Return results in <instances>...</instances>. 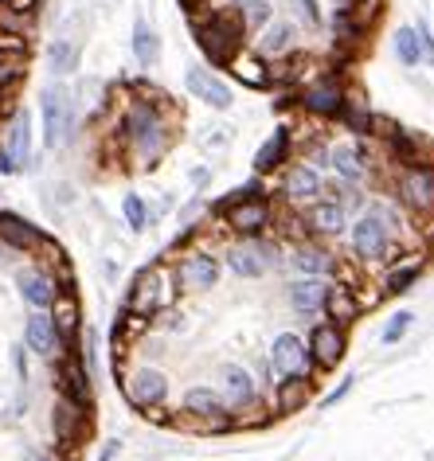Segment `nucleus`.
I'll list each match as a JSON object with an SVG mask.
<instances>
[{
	"instance_id": "ea45409f",
	"label": "nucleus",
	"mask_w": 434,
	"mask_h": 461,
	"mask_svg": "<svg viewBox=\"0 0 434 461\" xmlns=\"http://www.w3.org/2000/svg\"><path fill=\"white\" fill-rule=\"evenodd\" d=\"M411 325H415V313H411V309H399V313L387 321V329H384V344H399L407 337Z\"/></svg>"
},
{
	"instance_id": "a878e982",
	"label": "nucleus",
	"mask_w": 434,
	"mask_h": 461,
	"mask_svg": "<svg viewBox=\"0 0 434 461\" xmlns=\"http://www.w3.org/2000/svg\"><path fill=\"white\" fill-rule=\"evenodd\" d=\"M20 294H24V302L32 309H48L55 302V294H59V282L48 270H24L20 274Z\"/></svg>"
},
{
	"instance_id": "412c9836",
	"label": "nucleus",
	"mask_w": 434,
	"mask_h": 461,
	"mask_svg": "<svg viewBox=\"0 0 434 461\" xmlns=\"http://www.w3.org/2000/svg\"><path fill=\"white\" fill-rule=\"evenodd\" d=\"M255 399H258V384L250 379V372L239 364H227L223 367V402L227 407H250Z\"/></svg>"
},
{
	"instance_id": "423d86ee",
	"label": "nucleus",
	"mask_w": 434,
	"mask_h": 461,
	"mask_svg": "<svg viewBox=\"0 0 434 461\" xmlns=\"http://www.w3.org/2000/svg\"><path fill=\"white\" fill-rule=\"evenodd\" d=\"M395 195L407 212L415 215H434V165H403L395 180Z\"/></svg>"
},
{
	"instance_id": "c756f323",
	"label": "nucleus",
	"mask_w": 434,
	"mask_h": 461,
	"mask_svg": "<svg viewBox=\"0 0 434 461\" xmlns=\"http://www.w3.org/2000/svg\"><path fill=\"white\" fill-rule=\"evenodd\" d=\"M325 313H329V321H333V325H340V329H345L348 321L360 313V305H357V294H352V290H345V285H329V297H325Z\"/></svg>"
},
{
	"instance_id": "ddd939ff",
	"label": "nucleus",
	"mask_w": 434,
	"mask_h": 461,
	"mask_svg": "<svg viewBox=\"0 0 434 461\" xmlns=\"http://www.w3.org/2000/svg\"><path fill=\"white\" fill-rule=\"evenodd\" d=\"M86 411L90 407H83V402L59 395V402H55V411H51V426H55V438H59L63 446H78L86 438V430H90Z\"/></svg>"
},
{
	"instance_id": "9b49d317",
	"label": "nucleus",
	"mask_w": 434,
	"mask_h": 461,
	"mask_svg": "<svg viewBox=\"0 0 434 461\" xmlns=\"http://www.w3.org/2000/svg\"><path fill=\"white\" fill-rule=\"evenodd\" d=\"M345 102H348V95H345V86H340L333 75L313 78V83L302 90V106L310 110L313 118H340Z\"/></svg>"
},
{
	"instance_id": "5701e85b",
	"label": "nucleus",
	"mask_w": 434,
	"mask_h": 461,
	"mask_svg": "<svg viewBox=\"0 0 434 461\" xmlns=\"http://www.w3.org/2000/svg\"><path fill=\"white\" fill-rule=\"evenodd\" d=\"M329 168L337 172L345 184H360L364 176H368V165H364V153L352 141H345V145H333L329 149Z\"/></svg>"
},
{
	"instance_id": "1a4fd4ad",
	"label": "nucleus",
	"mask_w": 434,
	"mask_h": 461,
	"mask_svg": "<svg viewBox=\"0 0 434 461\" xmlns=\"http://www.w3.org/2000/svg\"><path fill=\"white\" fill-rule=\"evenodd\" d=\"M270 367L278 375H305L313 379V356H310V344L294 332H282L270 348Z\"/></svg>"
},
{
	"instance_id": "49530a36",
	"label": "nucleus",
	"mask_w": 434,
	"mask_h": 461,
	"mask_svg": "<svg viewBox=\"0 0 434 461\" xmlns=\"http://www.w3.org/2000/svg\"><path fill=\"white\" fill-rule=\"evenodd\" d=\"M180 8H188V13H196V8H203V0H180Z\"/></svg>"
},
{
	"instance_id": "a19ab883",
	"label": "nucleus",
	"mask_w": 434,
	"mask_h": 461,
	"mask_svg": "<svg viewBox=\"0 0 434 461\" xmlns=\"http://www.w3.org/2000/svg\"><path fill=\"white\" fill-rule=\"evenodd\" d=\"M290 5L305 28H321V0H290Z\"/></svg>"
},
{
	"instance_id": "dca6fc26",
	"label": "nucleus",
	"mask_w": 434,
	"mask_h": 461,
	"mask_svg": "<svg viewBox=\"0 0 434 461\" xmlns=\"http://www.w3.org/2000/svg\"><path fill=\"white\" fill-rule=\"evenodd\" d=\"M345 352H348V340H345V329L340 325H317L313 329V337H310V356H313V364L321 367V372H333V367L345 360Z\"/></svg>"
},
{
	"instance_id": "4c0bfd02",
	"label": "nucleus",
	"mask_w": 434,
	"mask_h": 461,
	"mask_svg": "<svg viewBox=\"0 0 434 461\" xmlns=\"http://www.w3.org/2000/svg\"><path fill=\"white\" fill-rule=\"evenodd\" d=\"M122 215H125V223H130L133 230L149 227V207H145V200H141V195H133V192L122 200Z\"/></svg>"
},
{
	"instance_id": "b1692460",
	"label": "nucleus",
	"mask_w": 434,
	"mask_h": 461,
	"mask_svg": "<svg viewBox=\"0 0 434 461\" xmlns=\"http://www.w3.org/2000/svg\"><path fill=\"white\" fill-rule=\"evenodd\" d=\"M325 297H329V282L325 278H302L290 285V305L298 313L313 317V313H325Z\"/></svg>"
},
{
	"instance_id": "c03bdc74",
	"label": "nucleus",
	"mask_w": 434,
	"mask_h": 461,
	"mask_svg": "<svg viewBox=\"0 0 434 461\" xmlns=\"http://www.w3.org/2000/svg\"><path fill=\"white\" fill-rule=\"evenodd\" d=\"M122 449V442H106V449H102V457L98 461H113V454Z\"/></svg>"
},
{
	"instance_id": "4be33fe9",
	"label": "nucleus",
	"mask_w": 434,
	"mask_h": 461,
	"mask_svg": "<svg viewBox=\"0 0 434 461\" xmlns=\"http://www.w3.org/2000/svg\"><path fill=\"white\" fill-rule=\"evenodd\" d=\"M40 239H43V230L32 227L28 219L0 212V243H8L13 250H40Z\"/></svg>"
},
{
	"instance_id": "2eb2a0df",
	"label": "nucleus",
	"mask_w": 434,
	"mask_h": 461,
	"mask_svg": "<svg viewBox=\"0 0 434 461\" xmlns=\"http://www.w3.org/2000/svg\"><path fill=\"white\" fill-rule=\"evenodd\" d=\"M321 192H325V180H321V172H317L313 165L298 160V165L285 168V176H282V195H285L290 203H313V200H321Z\"/></svg>"
},
{
	"instance_id": "473e14b6",
	"label": "nucleus",
	"mask_w": 434,
	"mask_h": 461,
	"mask_svg": "<svg viewBox=\"0 0 434 461\" xmlns=\"http://www.w3.org/2000/svg\"><path fill=\"white\" fill-rule=\"evenodd\" d=\"M28 71V48H5L0 43V86H16Z\"/></svg>"
},
{
	"instance_id": "a211bd4d",
	"label": "nucleus",
	"mask_w": 434,
	"mask_h": 461,
	"mask_svg": "<svg viewBox=\"0 0 434 461\" xmlns=\"http://www.w3.org/2000/svg\"><path fill=\"white\" fill-rule=\"evenodd\" d=\"M48 309H51V325L59 332V344H75L78 329H83V309H78L75 290H63L59 285V294H55V302Z\"/></svg>"
},
{
	"instance_id": "7ed1b4c3",
	"label": "nucleus",
	"mask_w": 434,
	"mask_h": 461,
	"mask_svg": "<svg viewBox=\"0 0 434 461\" xmlns=\"http://www.w3.org/2000/svg\"><path fill=\"white\" fill-rule=\"evenodd\" d=\"M395 215L387 207H372L352 223V250L364 262H392L395 258Z\"/></svg>"
},
{
	"instance_id": "de8ad7c7",
	"label": "nucleus",
	"mask_w": 434,
	"mask_h": 461,
	"mask_svg": "<svg viewBox=\"0 0 434 461\" xmlns=\"http://www.w3.org/2000/svg\"><path fill=\"white\" fill-rule=\"evenodd\" d=\"M231 5H243V0H231Z\"/></svg>"
},
{
	"instance_id": "7c9ffc66",
	"label": "nucleus",
	"mask_w": 434,
	"mask_h": 461,
	"mask_svg": "<svg viewBox=\"0 0 434 461\" xmlns=\"http://www.w3.org/2000/svg\"><path fill=\"white\" fill-rule=\"evenodd\" d=\"M310 391H313V379H305V375H282V384H278V411L282 414L302 411L305 399H310Z\"/></svg>"
},
{
	"instance_id": "cd10ccee",
	"label": "nucleus",
	"mask_w": 434,
	"mask_h": 461,
	"mask_svg": "<svg viewBox=\"0 0 434 461\" xmlns=\"http://www.w3.org/2000/svg\"><path fill=\"white\" fill-rule=\"evenodd\" d=\"M294 267H298L302 274H310V278H329V274L337 270V258L317 243H302L298 250H294Z\"/></svg>"
},
{
	"instance_id": "9d476101",
	"label": "nucleus",
	"mask_w": 434,
	"mask_h": 461,
	"mask_svg": "<svg viewBox=\"0 0 434 461\" xmlns=\"http://www.w3.org/2000/svg\"><path fill=\"white\" fill-rule=\"evenodd\" d=\"M122 391L137 411H153L168 399V379H165V372H157V367H137L133 375H125Z\"/></svg>"
},
{
	"instance_id": "58836bf2",
	"label": "nucleus",
	"mask_w": 434,
	"mask_h": 461,
	"mask_svg": "<svg viewBox=\"0 0 434 461\" xmlns=\"http://www.w3.org/2000/svg\"><path fill=\"white\" fill-rule=\"evenodd\" d=\"M415 282H419V267H399V270L387 274L384 294H387V297H399V294H407Z\"/></svg>"
},
{
	"instance_id": "c9c22d12",
	"label": "nucleus",
	"mask_w": 434,
	"mask_h": 461,
	"mask_svg": "<svg viewBox=\"0 0 434 461\" xmlns=\"http://www.w3.org/2000/svg\"><path fill=\"white\" fill-rule=\"evenodd\" d=\"M235 13H239V20H243L247 32H258L274 20V5L270 0H243V5H235Z\"/></svg>"
},
{
	"instance_id": "20e7f679",
	"label": "nucleus",
	"mask_w": 434,
	"mask_h": 461,
	"mask_svg": "<svg viewBox=\"0 0 434 461\" xmlns=\"http://www.w3.org/2000/svg\"><path fill=\"white\" fill-rule=\"evenodd\" d=\"M173 305V278H168L165 267H145L141 274L133 278V290H130V302H125V313H137L149 321L153 313Z\"/></svg>"
},
{
	"instance_id": "f3484780",
	"label": "nucleus",
	"mask_w": 434,
	"mask_h": 461,
	"mask_svg": "<svg viewBox=\"0 0 434 461\" xmlns=\"http://www.w3.org/2000/svg\"><path fill=\"white\" fill-rule=\"evenodd\" d=\"M176 278L185 290H212V285L220 282V262H215V255H208V250H192V255L180 258Z\"/></svg>"
},
{
	"instance_id": "0eeeda50",
	"label": "nucleus",
	"mask_w": 434,
	"mask_h": 461,
	"mask_svg": "<svg viewBox=\"0 0 434 461\" xmlns=\"http://www.w3.org/2000/svg\"><path fill=\"white\" fill-rule=\"evenodd\" d=\"M32 157V118L28 110H16L5 130V145H0V176H16Z\"/></svg>"
},
{
	"instance_id": "79ce46f5",
	"label": "nucleus",
	"mask_w": 434,
	"mask_h": 461,
	"mask_svg": "<svg viewBox=\"0 0 434 461\" xmlns=\"http://www.w3.org/2000/svg\"><path fill=\"white\" fill-rule=\"evenodd\" d=\"M340 118H345V125H348L352 133H372V113L364 110V106H348V102H345Z\"/></svg>"
},
{
	"instance_id": "37998d69",
	"label": "nucleus",
	"mask_w": 434,
	"mask_h": 461,
	"mask_svg": "<svg viewBox=\"0 0 434 461\" xmlns=\"http://www.w3.org/2000/svg\"><path fill=\"white\" fill-rule=\"evenodd\" d=\"M352 384H357V379H345V384H340V387L333 391V395H329V399L321 402V407H337V402H340V399H345V395H348V391H352Z\"/></svg>"
},
{
	"instance_id": "72a5a7b5",
	"label": "nucleus",
	"mask_w": 434,
	"mask_h": 461,
	"mask_svg": "<svg viewBox=\"0 0 434 461\" xmlns=\"http://www.w3.org/2000/svg\"><path fill=\"white\" fill-rule=\"evenodd\" d=\"M392 48H395V55H399V63H403V67H419L422 63V36H419V28H411V24L395 28Z\"/></svg>"
},
{
	"instance_id": "e433bc0d",
	"label": "nucleus",
	"mask_w": 434,
	"mask_h": 461,
	"mask_svg": "<svg viewBox=\"0 0 434 461\" xmlns=\"http://www.w3.org/2000/svg\"><path fill=\"white\" fill-rule=\"evenodd\" d=\"M48 63H51V75H71L75 63H78V43L75 40H55L48 48Z\"/></svg>"
},
{
	"instance_id": "6e6552de",
	"label": "nucleus",
	"mask_w": 434,
	"mask_h": 461,
	"mask_svg": "<svg viewBox=\"0 0 434 461\" xmlns=\"http://www.w3.org/2000/svg\"><path fill=\"white\" fill-rule=\"evenodd\" d=\"M220 215L227 219V227H231L235 235H247V239L262 235V230L270 227V219H274L267 195H243V200H235L231 207H223Z\"/></svg>"
},
{
	"instance_id": "6ab92c4d",
	"label": "nucleus",
	"mask_w": 434,
	"mask_h": 461,
	"mask_svg": "<svg viewBox=\"0 0 434 461\" xmlns=\"http://www.w3.org/2000/svg\"><path fill=\"white\" fill-rule=\"evenodd\" d=\"M290 145H294V130L290 125H278V130H274L255 153V172L258 176H270V172L290 165Z\"/></svg>"
},
{
	"instance_id": "4468645a",
	"label": "nucleus",
	"mask_w": 434,
	"mask_h": 461,
	"mask_svg": "<svg viewBox=\"0 0 434 461\" xmlns=\"http://www.w3.org/2000/svg\"><path fill=\"white\" fill-rule=\"evenodd\" d=\"M294 48H298V28H294V20H278V16H274L267 28H258L255 55H262L267 63L294 55Z\"/></svg>"
},
{
	"instance_id": "bb28decb",
	"label": "nucleus",
	"mask_w": 434,
	"mask_h": 461,
	"mask_svg": "<svg viewBox=\"0 0 434 461\" xmlns=\"http://www.w3.org/2000/svg\"><path fill=\"white\" fill-rule=\"evenodd\" d=\"M227 71H231L239 83L243 86H255V90H267L270 86V67H267V59L262 55H255V51H239L231 63H227Z\"/></svg>"
},
{
	"instance_id": "c85d7f7f",
	"label": "nucleus",
	"mask_w": 434,
	"mask_h": 461,
	"mask_svg": "<svg viewBox=\"0 0 434 461\" xmlns=\"http://www.w3.org/2000/svg\"><path fill=\"white\" fill-rule=\"evenodd\" d=\"M59 395L90 407V375H86V367L78 360H63V367H59Z\"/></svg>"
},
{
	"instance_id": "39448f33",
	"label": "nucleus",
	"mask_w": 434,
	"mask_h": 461,
	"mask_svg": "<svg viewBox=\"0 0 434 461\" xmlns=\"http://www.w3.org/2000/svg\"><path fill=\"white\" fill-rule=\"evenodd\" d=\"M40 113H43V145L59 149L67 137L75 133V95L67 86H48L40 95Z\"/></svg>"
},
{
	"instance_id": "a18cd8bd",
	"label": "nucleus",
	"mask_w": 434,
	"mask_h": 461,
	"mask_svg": "<svg viewBox=\"0 0 434 461\" xmlns=\"http://www.w3.org/2000/svg\"><path fill=\"white\" fill-rule=\"evenodd\" d=\"M24 461H55V457H51V454H43V449H28Z\"/></svg>"
},
{
	"instance_id": "aec40b11",
	"label": "nucleus",
	"mask_w": 434,
	"mask_h": 461,
	"mask_svg": "<svg viewBox=\"0 0 434 461\" xmlns=\"http://www.w3.org/2000/svg\"><path fill=\"white\" fill-rule=\"evenodd\" d=\"M305 227H310V235H317V239H333L345 230V207L337 200H313L310 212H305Z\"/></svg>"
},
{
	"instance_id": "f257e3e1",
	"label": "nucleus",
	"mask_w": 434,
	"mask_h": 461,
	"mask_svg": "<svg viewBox=\"0 0 434 461\" xmlns=\"http://www.w3.org/2000/svg\"><path fill=\"white\" fill-rule=\"evenodd\" d=\"M165 110H168V98L165 102L133 98L130 106H125L122 137H125V145H130V153H133V160L141 168H153L157 160L165 157L168 141H173V133H168V122H165Z\"/></svg>"
},
{
	"instance_id": "393cba45",
	"label": "nucleus",
	"mask_w": 434,
	"mask_h": 461,
	"mask_svg": "<svg viewBox=\"0 0 434 461\" xmlns=\"http://www.w3.org/2000/svg\"><path fill=\"white\" fill-rule=\"evenodd\" d=\"M24 340H28V348H32V352H40V356H55V352L63 348V344H59V332H55L51 317L43 313V309H36V313L28 317Z\"/></svg>"
},
{
	"instance_id": "f8f14e48",
	"label": "nucleus",
	"mask_w": 434,
	"mask_h": 461,
	"mask_svg": "<svg viewBox=\"0 0 434 461\" xmlns=\"http://www.w3.org/2000/svg\"><path fill=\"white\" fill-rule=\"evenodd\" d=\"M185 86H188V95H192V98L203 102V106H212V110H227V106L235 102L231 86H227L220 75H212L208 67H188Z\"/></svg>"
},
{
	"instance_id": "2f4dec72",
	"label": "nucleus",
	"mask_w": 434,
	"mask_h": 461,
	"mask_svg": "<svg viewBox=\"0 0 434 461\" xmlns=\"http://www.w3.org/2000/svg\"><path fill=\"white\" fill-rule=\"evenodd\" d=\"M227 267H231L239 278H262V274H267V258H262L258 247H231L227 250Z\"/></svg>"
},
{
	"instance_id": "f03ea898",
	"label": "nucleus",
	"mask_w": 434,
	"mask_h": 461,
	"mask_svg": "<svg viewBox=\"0 0 434 461\" xmlns=\"http://www.w3.org/2000/svg\"><path fill=\"white\" fill-rule=\"evenodd\" d=\"M196 40H200V51L208 55L215 67H227L243 51L247 28L235 8H227V13H208L203 20H196Z\"/></svg>"
},
{
	"instance_id": "f704fd0d",
	"label": "nucleus",
	"mask_w": 434,
	"mask_h": 461,
	"mask_svg": "<svg viewBox=\"0 0 434 461\" xmlns=\"http://www.w3.org/2000/svg\"><path fill=\"white\" fill-rule=\"evenodd\" d=\"M133 55L141 67H153L161 59V40H157V32L145 20H137V28H133Z\"/></svg>"
}]
</instances>
